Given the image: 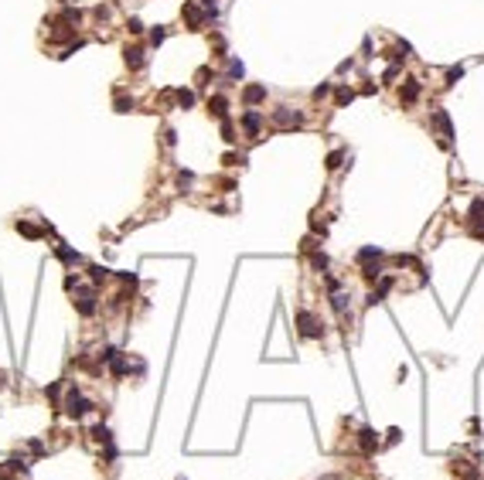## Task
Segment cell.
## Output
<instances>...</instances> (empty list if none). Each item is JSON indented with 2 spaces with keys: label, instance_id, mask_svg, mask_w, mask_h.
Instances as JSON below:
<instances>
[{
  "label": "cell",
  "instance_id": "9",
  "mask_svg": "<svg viewBox=\"0 0 484 480\" xmlns=\"http://www.w3.org/2000/svg\"><path fill=\"white\" fill-rule=\"evenodd\" d=\"M242 99H246V106H259L266 99V85H246L242 89Z\"/></svg>",
  "mask_w": 484,
  "mask_h": 480
},
{
  "label": "cell",
  "instance_id": "26",
  "mask_svg": "<svg viewBox=\"0 0 484 480\" xmlns=\"http://www.w3.org/2000/svg\"><path fill=\"white\" fill-rule=\"evenodd\" d=\"M58 259H61V262H78V259H82V255H78V252H72V249H65V245H61V249H58Z\"/></svg>",
  "mask_w": 484,
  "mask_h": 480
},
{
  "label": "cell",
  "instance_id": "13",
  "mask_svg": "<svg viewBox=\"0 0 484 480\" xmlns=\"http://www.w3.org/2000/svg\"><path fill=\"white\" fill-rule=\"evenodd\" d=\"M358 266H365V262H372V259H382V249L379 245H365V249H358Z\"/></svg>",
  "mask_w": 484,
  "mask_h": 480
},
{
  "label": "cell",
  "instance_id": "22",
  "mask_svg": "<svg viewBox=\"0 0 484 480\" xmlns=\"http://www.w3.org/2000/svg\"><path fill=\"white\" fill-rule=\"evenodd\" d=\"M113 109H116V113H130V109H133V99H126V96H116V102H113Z\"/></svg>",
  "mask_w": 484,
  "mask_h": 480
},
{
  "label": "cell",
  "instance_id": "2",
  "mask_svg": "<svg viewBox=\"0 0 484 480\" xmlns=\"http://www.w3.org/2000/svg\"><path fill=\"white\" fill-rule=\"evenodd\" d=\"M75 307H78L82 317H92V313H96V289L75 286Z\"/></svg>",
  "mask_w": 484,
  "mask_h": 480
},
{
  "label": "cell",
  "instance_id": "3",
  "mask_svg": "<svg viewBox=\"0 0 484 480\" xmlns=\"http://www.w3.org/2000/svg\"><path fill=\"white\" fill-rule=\"evenodd\" d=\"M89 409H92V405H89V399H82V395H78V388H72V392H68V402H65V412H68L72 419H82Z\"/></svg>",
  "mask_w": 484,
  "mask_h": 480
},
{
  "label": "cell",
  "instance_id": "19",
  "mask_svg": "<svg viewBox=\"0 0 484 480\" xmlns=\"http://www.w3.org/2000/svg\"><path fill=\"white\" fill-rule=\"evenodd\" d=\"M471 235L478 242H484V218H471Z\"/></svg>",
  "mask_w": 484,
  "mask_h": 480
},
{
  "label": "cell",
  "instance_id": "33",
  "mask_svg": "<svg viewBox=\"0 0 484 480\" xmlns=\"http://www.w3.org/2000/svg\"><path fill=\"white\" fill-rule=\"evenodd\" d=\"M119 279H123L126 286H136V272H119Z\"/></svg>",
  "mask_w": 484,
  "mask_h": 480
},
{
  "label": "cell",
  "instance_id": "11",
  "mask_svg": "<svg viewBox=\"0 0 484 480\" xmlns=\"http://www.w3.org/2000/svg\"><path fill=\"white\" fill-rule=\"evenodd\" d=\"M123 61H126L133 72H136V68H143V48H136V44L130 48V44H126V51H123Z\"/></svg>",
  "mask_w": 484,
  "mask_h": 480
},
{
  "label": "cell",
  "instance_id": "10",
  "mask_svg": "<svg viewBox=\"0 0 484 480\" xmlns=\"http://www.w3.org/2000/svg\"><path fill=\"white\" fill-rule=\"evenodd\" d=\"M433 126H437V130H440V133H444L447 140L454 136V123H450V116H447V109H437V113H433Z\"/></svg>",
  "mask_w": 484,
  "mask_h": 480
},
{
  "label": "cell",
  "instance_id": "6",
  "mask_svg": "<svg viewBox=\"0 0 484 480\" xmlns=\"http://www.w3.org/2000/svg\"><path fill=\"white\" fill-rule=\"evenodd\" d=\"M358 450H362V453H375V450H379L375 429H358Z\"/></svg>",
  "mask_w": 484,
  "mask_h": 480
},
{
  "label": "cell",
  "instance_id": "5",
  "mask_svg": "<svg viewBox=\"0 0 484 480\" xmlns=\"http://www.w3.org/2000/svg\"><path fill=\"white\" fill-rule=\"evenodd\" d=\"M273 123L276 126H297V123H304V113H293L287 106H280V109H273Z\"/></svg>",
  "mask_w": 484,
  "mask_h": 480
},
{
  "label": "cell",
  "instance_id": "7",
  "mask_svg": "<svg viewBox=\"0 0 484 480\" xmlns=\"http://www.w3.org/2000/svg\"><path fill=\"white\" fill-rule=\"evenodd\" d=\"M399 99H403V106H413V102L420 99V82H416V78H406L403 89H399Z\"/></svg>",
  "mask_w": 484,
  "mask_h": 480
},
{
  "label": "cell",
  "instance_id": "16",
  "mask_svg": "<svg viewBox=\"0 0 484 480\" xmlns=\"http://www.w3.org/2000/svg\"><path fill=\"white\" fill-rule=\"evenodd\" d=\"M331 307H334V313H345V307H348V296H345L341 289H334V293H331Z\"/></svg>",
  "mask_w": 484,
  "mask_h": 480
},
{
  "label": "cell",
  "instance_id": "20",
  "mask_svg": "<svg viewBox=\"0 0 484 480\" xmlns=\"http://www.w3.org/2000/svg\"><path fill=\"white\" fill-rule=\"evenodd\" d=\"M310 266L324 272V269H328V255H324V252H310Z\"/></svg>",
  "mask_w": 484,
  "mask_h": 480
},
{
  "label": "cell",
  "instance_id": "1",
  "mask_svg": "<svg viewBox=\"0 0 484 480\" xmlns=\"http://www.w3.org/2000/svg\"><path fill=\"white\" fill-rule=\"evenodd\" d=\"M297 330H300V337H307V341L324 337V327H321V320H317L310 310H300V313H297Z\"/></svg>",
  "mask_w": 484,
  "mask_h": 480
},
{
  "label": "cell",
  "instance_id": "30",
  "mask_svg": "<svg viewBox=\"0 0 484 480\" xmlns=\"http://www.w3.org/2000/svg\"><path fill=\"white\" fill-rule=\"evenodd\" d=\"M89 272H92V283H102V279L109 276V269H102V266H92Z\"/></svg>",
  "mask_w": 484,
  "mask_h": 480
},
{
  "label": "cell",
  "instance_id": "29",
  "mask_svg": "<svg viewBox=\"0 0 484 480\" xmlns=\"http://www.w3.org/2000/svg\"><path fill=\"white\" fill-rule=\"evenodd\" d=\"M222 136H225V143H235V130H232V123H229V119L222 123Z\"/></svg>",
  "mask_w": 484,
  "mask_h": 480
},
{
  "label": "cell",
  "instance_id": "21",
  "mask_svg": "<svg viewBox=\"0 0 484 480\" xmlns=\"http://www.w3.org/2000/svg\"><path fill=\"white\" fill-rule=\"evenodd\" d=\"M17 232H20V235H27V239H38V235H41V229H34L31 222H17Z\"/></svg>",
  "mask_w": 484,
  "mask_h": 480
},
{
  "label": "cell",
  "instance_id": "12",
  "mask_svg": "<svg viewBox=\"0 0 484 480\" xmlns=\"http://www.w3.org/2000/svg\"><path fill=\"white\" fill-rule=\"evenodd\" d=\"M208 109H212L218 119H225V116H229V99H225V96H212V99H208Z\"/></svg>",
  "mask_w": 484,
  "mask_h": 480
},
{
  "label": "cell",
  "instance_id": "4",
  "mask_svg": "<svg viewBox=\"0 0 484 480\" xmlns=\"http://www.w3.org/2000/svg\"><path fill=\"white\" fill-rule=\"evenodd\" d=\"M184 20H188V27H191V31H198V27L208 20V14H205L194 0H184Z\"/></svg>",
  "mask_w": 484,
  "mask_h": 480
},
{
  "label": "cell",
  "instance_id": "31",
  "mask_svg": "<svg viewBox=\"0 0 484 480\" xmlns=\"http://www.w3.org/2000/svg\"><path fill=\"white\" fill-rule=\"evenodd\" d=\"M331 92V82H321V85H317V89H314V99H317V102H321V99L328 96Z\"/></svg>",
  "mask_w": 484,
  "mask_h": 480
},
{
  "label": "cell",
  "instance_id": "34",
  "mask_svg": "<svg viewBox=\"0 0 484 480\" xmlns=\"http://www.w3.org/2000/svg\"><path fill=\"white\" fill-rule=\"evenodd\" d=\"M399 440H403V433H399V429H389V433H386V443H399Z\"/></svg>",
  "mask_w": 484,
  "mask_h": 480
},
{
  "label": "cell",
  "instance_id": "27",
  "mask_svg": "<svg viewBox=\"0 0 484 480\" xmlns=\"http://www.w3.org/2000/svg\"><path fill=\"white\" fill-rule=\"evenodd\" d=\"M109 368H113V375H116V378H123V375H126V361H123V358H113V361H109Z\"/></svg>",
  "mask_w": 484,
  "mask_h": 480
},
{
  "label": "cell",
  "instance_id": "17",
  "mask_svg": "<svg viewBox=\"0 0 484 480\" xmlns=\"http://www.w3.org/2000/svg\"><path fill=\"white\" fill-rule=\"evenodd\" d=\"M362 276H365L368 283H375V279H382V266H379V262H375V266L365 262V266H362Z\"/></svg>",
  "mask_w": 484,
  "mask_h": 480
},
{
  "label": "cell",
  "instance_id": "15",
  "mask_svg": "<svg viewBox=\"0 0 484 480\" xmlns=\"http://www.w3.org/2000/svg\"><path fill=\"white\" fill-rule=\"evenodd\" d=\"M174 99H177V106H181V109H191V106H194V92H191V89H177Z\"/></svg>",
  "mask_w": 484,
  "mask_h": 480
},
{
  "label": "cell",
  "instance_id": "8",
  "mask_svg": "<svg viewBox=\"0 0 484 480\" xmlns=\"http://www.w3.org/2000/svg\"><path fill=\"white\" fill-rule=\"evenodd\" d=\"M242 130H246L249 136H259V130H263V116L256 113V109L242 113Z\"/></svg>",
  "mask_w": 484,
  "mask_h": 480
},
{
  "label": "cell",
  "instance_id": "35",
  "mask_svg": "<svg viewBox=\"0 0 484 480\" xmlns=\"http://www.w3.org/2000/svg\"><path fill=\"white\" fill-rule=\"evenodd\" d=\"M396 75H399V65H389V68H386V75H382V78H386V82H392Z\"/></svg>",
  "mask_w": 484,
  "mask_h": 480
},
{
  "label": "cell",
  "instance_id": "28",
  "mask_svg": "<svg viewBox=\"0 0 484 480\" xmlns=\"http://www.w3.org/2000/svg\"><path fill=\"white\" fill-rule=\"evenodd\" d=\"M164 38H167V31H164V27H154V31H150V44H164Z\"/></svg>",
  "mask_w": 484,
  "mask_h": 480
},
{
  "label": "cell",
  "instance_id": "14",
  "mask_svg": "<svg viewBox=\"0 0 484 480\" xmlns=\"http://www.w3.org/2000/svg\"><path fill=\"white\" fill-rule=\"evenodd\" d=\"M351 99H355V89H348V85H341L338 92H334V102L345 109V106H351Z\"/></svg>",
  "mask_w": 484,
  "mask_h": 480
},
{
  "label": "cell",
  "instance_id": "32",
  "mask_svg": "<svg viewBox=\"0 0 484 480\" xmlns=\"http://www.w3.org/2000/svg\"><path fill=\"white\" fill-rule=\"evenodd\" d=\"M126 27H130V34H140V31H143V20H140V17H130V24H126Z\"/></svg>",
  "mask_w": 484,
  "mask_h": 480
},
{
  "label": "cell",
  "instance_id": "25",
  "mask_svg": "<svg viewBox=\"0 0 484 480\" xmlns=\"http://www.w3.org/2000/svg\"><path fill=\"white\" fill-rule=\"evenodd\" d=\"M461 78H464V68H461V65H454V68L447 72V85H457Z\"/></svg>",
  "mask_w": 484,
  "mask_h": 480
},
{
  "label": "cell",
  "instance_id": "23",
  "mask_svg": "<svg viewBox=\"0 0 484 480\" xmlns=\"http://www.w3.org/2000/svg\"><path fill=\"white\" fill-rule=\"evenodd\" d=\"M229 75H232V78H242V75H246V65H242L239 58H232V61H229Z\"/></svg>",
  "mask_w": 484,
  "mask_h": 480
},
{
  "label": "cell",
  "instance_id": "18",
  "mask_svg": "<svg viewBox=\"0 0 484 480\" xmlns=\"http://www.w3.org/2000/svg\"><path fill=\"white\" fill-rule=\"evenodd\" d=\"M92 436H96V443H102V446H109V443H113V433H109L106 426H96V429H92Z\"/></svg>",
  "mask_w": 484,
  "mask_h": 480
},
{
  "label": "cell",
  "instance_id": "24",
  "mask_svg": "<svg viewBox=\"0 0 484 480\" xmlns=\"http://www.w3.org/2000/svg\"><path fill=\"white\" fill-rule=\"evenodd\" d=\"M341 160H345V154H341V150H331V154H328V171H338V167H341Z\"/></svg>",
  "mask_w": 484,
  "mask_h": 480
}]
</instances>
